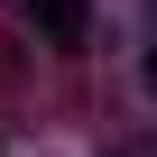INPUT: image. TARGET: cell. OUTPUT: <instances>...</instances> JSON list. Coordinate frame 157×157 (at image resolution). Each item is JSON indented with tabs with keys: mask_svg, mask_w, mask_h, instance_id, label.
I'll return each mask as SVG.
<instances>
[{
	"mask_svg": "<svg viewBox=\"0 0 157 157\" xmlns=\"http://www.w3.org/2000/svg\"><path fill=\"white\" fill-rule=\"evenodd\" d=\"M28 19H37L46 46H83L93 37V0H28Z\"/></svg>",
	"mask_w": 157,
	"mask_h": 157,
	"instance_id": "1",
	"label": "cell"
},
{
	"mask_svg": "<svg viewBox=\"0 0 157 157\" xmlns=\"http://www.w3.org/2000/svg\"><path fill=\"white\" fill-rule=\"evenodd\" d=\"M120 157H157V139H139V148H120Z\"/></svg>",
	"mask_w": 157,
	"mask_h": 157,
	"instance_id": "2",
	"label": "cell"
},
{
	"mask_svg": "<svg viewBox=\"0 0 157 157\" xmlns=\"http://www.w3.org/2000/svg\"><path fill=\"white\" fill-rule=\"evenodd\" d=\"M148 93H157V56H148Z\"/></svg>",
	"mask_w": 157,
	"mask_h": 157,
	"instance_id": "3",
	"label": "cell"
}]
</instances>
